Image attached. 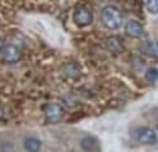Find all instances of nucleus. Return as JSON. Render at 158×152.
Wrapping results in <instances>:
<instances>
[{
    "instance_id": "obj_1",
    "label": "nucleus",
    "mask_w": 158,
    "mask_h": 152,
    "mask_svg": "<svg viewBox=\"0 0 158 152\" xmlns=\"http://www.w3.org/2000/svg\"><path fill=\"white\" fill-rule=\"evenodd\" d=\"M102 24L111 30H116L123 24V14L120 9L115 5H106L101 13Z\"/></svg>"
},
{
    "instance_id": "obj_2",
    "label": "nucleus",
    "mask_w": 158,
    "mask_h": 152,
    "mask_svg": "<svg viewBox=\"0 0 158 152\" xmlns=\"http://www.w3.org/2000/svg\"><path fill=\"white\" fill-rule=\"evenodd\" d=\"M73 20L78 27H87L92 23L93 20V14L88 8L85 6H79L74 10L73 14Z\"/></svg>"
},
{
    "instance_id": "obj_3",
    "label": "nucleus",
    "mask_w": 158,
    "mask_h": 152,
    "mask_svg": "<svg viewBox=\"0 0 158 152\" xmlns=\"http://www.w3.org/2000/svg\"><path fill=\"white\" fill-rule=\"evenodd\" d=\"M135 138L144 145H156L157 143V133L154 129L149 127H140L135 131Z\"/></svg>"
},
{
    "instance_id": "obj_4",
    "label": "nucleus",
    "mask_w": 158,
    "mask_h": 152,
    "mask_svg": "<svg viewBox=\"0 0 158 152\" xmlns=\"http://www.w3.org/2000/svg\"><path fill=\"white\" fill-rule=\"evenodd\" d=\"M64 115V109L61 105H59L56 103H52V104H48L46 108H45V117H46V120L50 122V123H57L60 122L61 118Z\"/></svg>"
},
{
    "instance_id": "obj_5",
    "label": "nucleus",
    "mask_w": 158,
    "mask_h": 152,
    "mask_svg": "<svg viewBox=\"0 0 158 152\" xmlns=\"http://www.w3.org/2000/svg\"><path fill=\"white\" fill-rule=\"evenodd\" d=\"M125 33L131 38H140L144 33V27L138 20L130 19L125 23Z\"/></svg>"
},
{
    "instance_id": "obj_6",
    "label": "nucleus",
    "mask_w": 158,
    "mask_h": 152,
    "mask_svg": "<svg viewBox=\"0 0 158 152\" xmlns=\"http://www.w3.org/2000/svg\"><path fill=\"white\" fill-rule=\"evenodd\" d=\"M106 46L108 48L111 53L114 55H120L123 51H124V43H123V39L118 37V36H111L107 38V42Z\"/></svg>"
},
{
    "instance_id": "obj_7",
    "label": "nucleus",
    "mask_w": 158,
    "mask_h": 152,
    "mask_svg": "<svg viewBox=\"0 0 158 152\" xmlns=\"http://www.w3.org/2000/svg\"><path fill=\"white\" fill-rule=\"evenodd\" d=\"M3 56H4L5 61H8V62H17V61H19V58H21V49L14 45L6 46L4 48Z\"/></svg>"
},
{
    "instance_id": "obj_8",
    "label": "nucleus",
    "mask_w": 158,
    "mask_h": 152,
    "mask_svg": "<svg viewBox=\"0 0 158 152\" xmlns=\"http://www.w3.org/2000/svg\"><path fill=\"white\" fill-rule=\"evenodd\" d=\"M63 72L70 79H78L82 74V70L78 64L75 62H68L63 66Z\"/></svg>"
},
{
    "instance_id": "obj_9",
    "label": "nucleus",
    "mask_w": 158,
    "mask_h": 152,
    "mask_svg": "<svg viewBox=\"0 0 158 152\" xmlns=\"http://www.w3.org/2000/svg\"><path fill=\"white\" fill-rule=\"evenodd\" d=\"M81 147L85 152H93V151L98 150V142L94 137L87 136V137L81 139Z\"/></svg>"
},
{
    "instance_id": "obj_10",
    "label": "nucleus",
    "mask_w": 158,
    "mask_h": 152,
    "mask_svg": "<svg viewBox=\"0 0 158 152\" xmlns=\"http://www.w3.org/2000/svg\"><path fill=\"white\" fill-rule=\"evenodd\" d=\"M23 146H24V150L27 152H38L40 150H41L42 142L36 137H28V138L24 139Z\"/></svg>"
},
{
    "instance_id": "obj_11",
    "label": "nucleus",
    "mask_w": 158,
    "mask_h": 152,
    "mask_svg": "<svg viewBox=\"0 0 158 152\" xmlns=\"http://www.w3.org/2000/svg\"><path fill=\"white\" fill-rule=\"evenodd\" d=\"M140 49L142 52L151 56V57H157L158 55V47H157V42L156 41H145L140 45Z\"/></svg>"
},
{
    "instance_id": "obj_12",
    "label": "nucleus",
    "mask_w": 158,
    "mask_h": 152,
    "mask_svg": "<svg viewBox=\"0 0 158 152\" xmlns=\"http://www.w3.org/2000/svg\"><path fill=\"white\" fill-rule=\"evenodd\" d=\"M145 79L149 81L151 84H154L157 79H158V71H157V67H151L145 71Z\"/></svg>"
},
{
    "instance_id": "obj_13",
    "label": "nucleus",
    "mask_w": 158,
    "mask_h": 152,
    "mask_svg": "<svg viewBox=\"0 0 158 152\" xmlns=\"http://www.w3.org/2000/svg\"><path fill=\"white\" fill-rule=\"evenodd\" d=\"M147 10L153 15L158 14V0H147Z\"/></svg>"
},
{
    "instance_id": "obj_14",
    "label": "nucleus",
    "mask_w": 158,
    "mask_h": 152,
    "mask_svg": "<svg viewBox=\"0 0 158 152\" xmlns=\"http://www.w3.org/2000/svg\"><path fill=\"white\" fill-rule=\"evenodd\" d=\"M3 46H4V42H3V38H0V51L3 49Z\"/></svg>"
}]
</instances>
